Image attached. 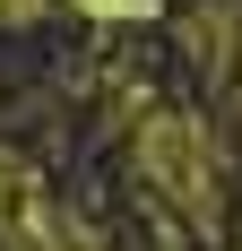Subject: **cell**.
I'll list each match as a JSON object with an SVG mask.
<instances>
[{"mask_svg": "<svg viewBox=\"0 0 242 251\" xmlns=\"http://www.w3.org/2000/svg\"><path fill=\"white\" fill-rule=\"evenodd\" d=\"M139 174H147L156 200H173L191 226L217 234V217H225V174H217V139H208L199 113H147V122H139Z\"/></svg>", "mask_w": 242, "mask_h": 251, "instance_id": "6da1fadb", "label": "cell"}, {"mask_svg": "<svg viewBox=\"0 0 242 251\" xmlns=\"http://www.w3.org/2000/svg\"><path fill=\"white\" fill-rule=\"evenodd\" d=\"M44 9H52V0H0V26H35Z\"/></svg>", "mask_w": 242, "mask_h": 251, "instance_id": "7a4b0ae2", "label": "cell"}]
</instances>
